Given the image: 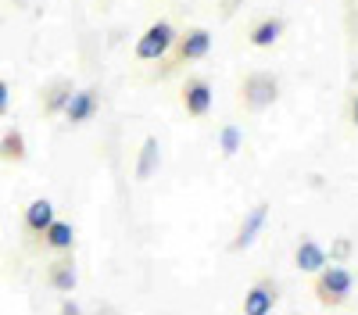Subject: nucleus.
<instances>
[{
	"instance_id": "20e7f679",
	"label": "nucleus",
	"mask_w": 358,
	"mask_h": 315,
	"mask_svg": "<svg viewBox=\"0 0 358 315\" xmlns=\"http://www.w3.org/2000/svg\"><path fill=\"white\" fill-rule=\"evenodd\" d=\"M294 262H297V269H301V272H322L326 262H330V254H326V247L315 244V240H301V244H297Z\"/></svg>"
},
{
	"instance_id": "0eeeda50",
	"label": "nucleus",
	"mask_w": 358,
	"mask_h": 315,
	"mask_svg": "<svg viewBox=\"0 0 358 315\" xmlns=\"http://www.w3.org/2000/svg\"><path fill=\"white\" fill-rule=\"evenodd\" d=\"M183 101H187V111L201 119V115L212 111V86L201 82V79H194V82L187 86V97H183Z\"/></svg>"
},
{
	"instance_id": "f3484780",
	"label": "nucleus",
	"mask_w": 358,
	"mask_h": 315,
	"mask_svg": "<svg viewBox=\"0 0 358 315\" xmlns=\"http://www.w3.org/2000/svg\"><path fill=\"white\" fill-rule=\"evenodd\" d=\"M8 101H11V90H8V82H0V115L8 111Z\"/></svg>"
},
{
	"instance_id": "6ab92c4d",
	"label": "nucleus",
	"mask_w": 358,
	"mask_h": 315,
	"mask_svg": "<svg viewBox=\"0 0 358 315\" xmlns=\"http://www.w3.org/2000/svg\"><path fill=\"white\" fill-rule=\"evenodd\" d=\"M62 312H65V315H76V312H79V305H76V301H65V305H62Z\"/></svg>"
},
{
	"instance_id": "6e6552de",
	"label": "nucleus",
	"mask_w": 358,
	"mask_h": 315,
	"mask_svg": "<svg viewBox=\"0 0 358 315\" xmlns=\"http://www.w3.org/2000/svg\"><path fill=\"white\" fill-rule=\"evenodd\" d=\"M179 50H183L187 61H201V57L212 50V33H208V29H194V33L183 36V47Z\"/></svg>"
},
{
	"instance_id": "f8f14e48",
	"label": "nucleus",
	"mask_w": 358,
	"mask_h": 315,
	"mask_svg": "<svg viewBox=\"0 0 358 315\" xmlns=\"http://www.w3.org/2000/svg\"><path fill=\"white\" fill-rule=\"evenodd\" d=\"M273 305H276V294L268 291V286H255V291L248 294V301H244V312L248 315H268Z\"/></svg>"
},
{
	"instance_id": "aec40b11",
	"label": "nucleus",
	"mask_w": 358,
	"mask_h": 315,
	"mask_svg": "<svg viewBox=\"0 0 358 315\" xmlns=\"http://www.w3.org/2000/svg\"><path fill=\"white\" fill-rule=\"evenodd\" d=\"M351 119H355V126H358V97H355V108H351Z\"/></svg>"
},
{
	"instance_id": "39448f33",
	"label": "nucleus",
	"mask_w": 358,
	"mask_h": 315,
	"mask_svg": "<svg viewBox=\"0 0 358 315\" xmlns=\"http://www.w3.org/2000/svg\"><path fill=\"white\" fill-rule=\"evenodd\" d=\"M265 219H268V205H258V208H255V212L244 219L241 233H236V240H233V251H244V247H251V244L258 240V233H262Z\"/></svg>"
},
{
	"instance_id": "a211bd4d",
	"label": "nucleus",
	"mask_w": 358,
	"mask_h": 315,
	"mask_svg": "<svg viewBox=\"0 0 358 315\" xmlns=\"http://www.w3.org/2000/svg\"><path fill=\"white\" fill-rule=\"evenodd\" d=\"M334 251H337L341 258H348V254H351V244H348V240H337V244H334Z\"/></svg>"
},
{
	"instance_id": "ddd939ff",
	"label": "nucleus",
	"mask_w": 358,
	"mask_h": 315,
	"mask_svg": "<svg viewBox=\"0 0 358 315\" xmlns=\"http://www.w3.org/2000/svg\"><path fill=\"white\" fill-rule=\"evenodd\" d=\"M158 168V140H143V151H140V165H136V176L140 180H151Z\"/></svg>"
},
{
	"instance_id": "7ed1b4c3",
	"label": "nucleus",
	"mask_w": 358,
	"mask_h": 315,
	"mask_svg": "<svg viewBox=\"0 0 358 315\" xmlns=\"http://www.w3.org/2000/svg\"><path fill=\"white\" fill-rule=\"evenodd\" d=\"M244 97H248V104H251V108H265V104H273V101H276V79H273V75H265V72L251 75V79H248V86H244Z\"/></svg>"
},
{
	"instance_id": "1a4fd4ad",
	"label": "nucleus",
	"mask_w": 358,
	"mask_h": 315,
	"mask_svg": "<svg viewBox=\"0 0 358 315\" xmlns=\"http://www.w3.org/2000/svg\"><path fill=\"white\" fill-rule=\"evenodd\" d=\"M50 222H54V205H50L47 197L33 200V205H29V212H25V226H29V229H36V233H43Z\"/></svg>"
},
{
	"instance_id": "f257e3e1",
	"label": "nucleus",
	"mask_w": 358,
	"mask_h": 315,
	"mask_svg": "<svg viewBox=\"0 0 358 315\" xmlns=\"http://www.w3.org/2000/svg\"><path fill=\"white\" fill-rule=\"evenodd\" d=\"M172 40H176L172 25H169V22H155V25L136 40V57H140V61H158V57L169 54Z\"/></svg>"
},
{
	"instance_id": "4468645a",
	"label": "nucleus",
	"mask_w": 358,
	"mask_h": 315,
	"mask_svg": "<svg viewBox=\"0 0 358 315\" xmlns=\"http://www.w3.org/2000/svg\"><path fill=\"white\" fill-rule=\"evenodd\" d=\"M219 143H222V154L233 158L236 151H241V143H244V133L236 129V126H226V129L219 133Z\"/></svg>"
},
{
	"instance_id": "9d476101",
	"label": "nucleus",
	"mask_w": 358,
	"mask_h": 315,
	"mask_svg": "<svg viewBox=\"0 0 358 315\" xmlns=\"http://www.w3.org/2000/svg\"><path fill=\"white\" fill-rule=\"evenodd\" d=\"M283 36V18H265L262 25L251 29V43L255 47H273Z\"/></svg>"
},
{
	"instance_id": "dca6fc26",
	"label": "nucleus",
	"mask_w": 358,
	"mask_h": 315,
	"mask_svg": "<svg viewBox=\"0 0 358 315\" xmlns=\"http://www.w3.org/2000/svg\"><path fill=\"white\" fill-rule=\"evenodd\" d=\"M69 97H72V90H69V86H57V90L50 94V111H65V104H69Z\"/></svg>"
},
{
	"instance_id": "f03ea898",
	"label": "nucleus",
	"mask_w": 358,
	"mask_h": 315,
	"mask_svg": "<svg viewBox=\"0 0 358 315\" xmlns=\"http://www.w3.org/2000/svg\"><path fill=\"white\" fill-rule=\"evenodd\" d=\"M351 286H355V276L344 265H330V262H326V269L319 272V294L326 301H344L351 294Z\"/></svg>"
},
{
	"instance_id": "423d86ee",
	"label": "nucleus",
	"mask_w": 358,
	"mask_h": 315,
	"mask_svg": "<svg viewBox=\"0 0 358 315\" xmlns=\"http://www.w3.org/2000/svg\"><path fill=\"white\" fill-rule=\"evenodd\" d=\"M65 115H69V122H90L97 115V94L94 90H79L69 97L65 104Z\"/></svg>"
},
{
	"instance_id": "9b49d317",
	"label": "nucleus",
	"mask_w": 358,
	"mask_h": 315,
	"mask_svg": "<svg viewBox=\"0 0 358 315\" xmlns=\"http://www.w3.org/2000/svg\"><path fill=\"white\" fill-rule=\"evenodd\" d=\"M43 237H47V244H50L54 251H69V247L76 244L72 226H69V222H62V219H54V222L43 229Z\"/></svg>"
},
{
	"instance_id": "2eb2a0df",
	"label": "nucleus",
	"mask_w": 358,
	"mask_h": 315,
	"mask_svg": "<svg viewBox=\"0 0 358 315\" xmlns=\"http://www.w3.org/2000/svg\"><path fill=\"white\" fill-rule=\"evenodd\" d=\"M54 286H57V291H72V286H76V269L72 265L54 269Z\"/></svg>"
}]
</instances>
